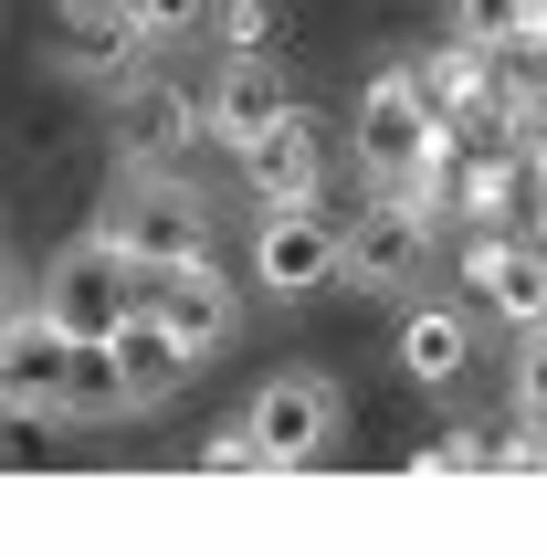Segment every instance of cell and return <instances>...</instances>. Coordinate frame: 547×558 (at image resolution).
<instances>
[{"label":"cell","instance_id":"1","mask_svg":"<svg viewBox=\"0 0 547 558\" xmlns=\"http://www.w3.org/2000/svg\"><path fill=\"white\" fill-rule=\"evenodd\" d=\"M95 232H106L148 284L211 253V211H200V190L180 180V158H117V180H106V201H95Z\"/></svg>","mask_w":547,"mask_h":558},{"label":"cell","instance_id":"2","mask_svg":"<svg viewBox=\"0 0 547 558\" xmlns=\"http://www.w3.org/2000/svg\"><path fill=\"white\" fill-rule=\"evenodd\" d=\"M453 137H463V126L422 95V63L368 74V95H358V169H368V190H400L411 169L453 158Z\"/></svg>","mask_w":547,"mask_h":558},{"label":"cell","instance_id":"3","mask_svg":"<svg viewBox=\"0 0 547 558\" xmlns=\"http://www.w3.org/2000/svg\"><path fill=\"white\" fill-rule=\"evenodd\" d=\"M243 422H253V442H264L274 474H305V464H327L337 442H348V390L295 359V369H264V379H253Z\"/></svg>","mask_w":547,"mask_h":558},{"label":"cell","instance_id":"4","mask_svg":"<svg viewBox=\"0 0 547 558\" xmlns=\"http://www.w3.org/2000/svg\"><path fill=\"white\" fill-rule=\"evenodd\" d=\"M32 295H42V316H53L63 338H95V348H106L126 316L148 306V275H137L106 232H85V243H63L53 264H42V284H32Z\"/></svg>","mask_w":547,"mask_h":558},{"label":"cell","instance_id":"5","mask_svg":"<svg viewBox=\"0 0 547 558\" xmlns=\"http://www.w3.org/2000/svg\"><path fill=\"white\" fill-rule=\"evenodd\" d=\"M337 264H348V211H327V201H264L253 211V284L274 306L327 295Z\"/></svg>","mask_w":547,"mask_h":558},{"label":"cell","instance_id":"6","mask_svg":"<svg viewBox=\"0 0 547 558\" xmlns=\"http://www.w3.org/2000/svg\"><path fill=\"white\" fill-rule=\"evenodd\" d=\"M431 253H442V211L400 201V190H368L358 211H348V264H337V284H358V295H411V284L431 275Z\"/></svg>","mask_w":547,"mask_h":558},{"label":"cell","instance_id":"7","mask_svg":"<svg viewBox=\"0 0 547 558\" xmlns=\"http://www.w3.org/2000/svg\"><path fill=\"white\" fill-rule=\"evenodd\" d=\"M148 63H158V43H148V22H137L126 0H63L53 11V74L63 85L117 95V85H137Z\"/></svg>","mask_w":547,"mask_h":558},{"label":"cell","instance_id":"8","mask_svg":"<svg viewBox=\"0 0 547 558\" xmlns=\"http://www.w3.org/2000/svg\"><path fill=\"white\" fill-rule=\"evenodd\" d=\"M463 295L506 327H537L547 316V232H516V221H495L463 243Z\"/></svg>","mask_w":547,"mask_h":558},{"label":"cell","instance_id":"9","mask_svg":"<svg viewBox=\"0 0 547 558\" xmlns=\"http://www.w3.org/2000/svg\"><path fill=\"white\" fill-rule=\"evenodd\" d=\"M148 316L180 338L190 369H200V359H221V348L243 338V295H232V275H221L211 253H200V264H180V275H158V284H148Z\"/></svg>","mask_w":547,"mask_h":558},{"label":"cell","instance_id":"10","mask_svg":"<svg viewBox=\"0 0 547 558\" xmlns=\"http://www.w3.org/2000/svg\"><path fill=\"white\" fill-rule=\"evenodd\" d=\"M284 106H295V85H284V63H274V53H221V74L200 85V137L243 158Z\"/></svg>","mask_w":547,"mask_h":558},{"label":"cell","instance_id":"11","mask_svg":"<svg viewBox=\"0 0 547 558\" xmlns=\"http://www.w3.org/2000/svg\"><path fill=\"white\" fill-rule=\"evenodd\" d=\"M243 190H253V211L264 201H327V117L316 106H284L243 148Z\"/></svg>","mask_w":547,"mask_h":558},{"label":"cell","instance_id":"12","mask_svg":"<svg viewBox=\"0 0 547 558\" xmlns=\"http://www.w3.org/2000/svg\"><path fill=\"white\" fill-rule=\"evenodd\" d=\"M106 106H117V158H190L200 148V95L169 85L158 63L137 74V85H117Z\"/></svg>","mask_w":547,"mask_h":558},{"label":"cell","instance_id":"13","mask_svg":"<svg viewBox=\"0 0 547 558\" xmlns=\"http://www.w3.org/2000/svg\"><path fill=\"white\" fill-rule=\"evenodd\" d=\"M390 359H400L411 390H463V369H474V316L463 306H411L400 338H390Z\"/></svg>","mask_w":547,"mask_h":558},{"label":"cell","instance_id":"14","mask_svg":"<svg viewBox=\"0 0 547 558\" xmlns=\"http://www.w3.org/2000/svg\"><path fill=\"white\" fill-rule=\"evenodd\" d=\"M106 348H117V379H126V422H148V411H169V401H180L190 359H180V338H169V327H158L148 306L126 316V327H117Z\"/></svg>","mask_w":547,"mask_h":558},{"label":"cell","instance_id":"15","mask_svg":"<svg viewBox=\"0 0 547 558\" xmlns=\"http://www.w3.org/2000/svg\"><path fill=\"white\" fill-rule=\"evenodd\" d=\"M422 95H431L453 126H485V117H495V43H474V32L431 43V53H422Z\"/></svg>","mask_w":547,"mask_h":558},{"label":"cell","instance_id":"16","mask_svg":"<svg viewBox=\"0 0 547 558\" xmlns=\"http://www.w3.org/2000/svg\"><path fill=\"white\" fill-rule=\"evenodd\" d=\"M453 32H474V43H526V32H547V11L537 0H453Z\"/></svg>","mask_w":547,"mask_h":558},{"label":"cell","instance_id":"17","mask_svg":"<svg viewBox=\"0 0 547 558\" xmlns=\"http://www.w3.org/2000/svg\"><path fill=\"white\" fill-rule=\"evenodd\" d=\"M506 411H537L547 422V316L516 327V359H506Z\"/></svg>","mask_w":547,"mask_h":558},{"label":"cell","instance_id":"18","mask_svg":"<svg viewBox=\"0 0 547 558\" xmlns=\"http://www.w3.org/2000/svg\"><path fill=\"white\" fill-rule=\"evenodd\" d=\"M211 43L221 53H274V0H211Z\"/></svg>","mask_w":547,"mask_h":558},{"label":"cell","instance_id":"19","mask_svg":"<svg viewBox=\"0 0 547 558\" xmlns=\"http://www.w3.org/2000/svg\"><path fill=\"white\" fill-rule=\"evenodd\" d=\"M200 474H274V464H264V442H253V422H243V411H232V422H211V433H200Z\"/></svg>","mask_w":547,"mask_h":558},{"label":"cell","instance_id":"20","mask_svg":"<svg viewBox=\"0 0 547 558\" xmlns=\"http://www.w3.org/2000/svg\"><path fill=\"white\" fill-rule=\"evenodd\" d=\"M126 11L148 22L158 53H180V43H200V32H211V0H126Z\"/></svg>","mask_w":547,"mask_h":558},{"label":"cell","instance_id":"21","mask_svg":"<svg viewBox=\"0 0 547 558\" xmlns=\"http://www.w3.org/2000/svg\"><path fill=\"white\" fill-rule=\"evenodd\" d=\"M411 474H485V433H474V422H453V433H431L422 453H411Z\"/></svg>","mask_w":547,"mask_h":558},{"label":"cell","instance_id":"22","mask_svg":"<svg viewBox=\"0 0 547 558\" xmlns=\"http://www.w3.org/2000/svg\"><path fill=\"white\" fill-rule=\"evenodd\" d=\"M526 169H537V201H526V221H537V232H547V126H537V137H526Z\"/></svg>","mask_w":547,"mask_h":558},{"label":"cell","instance_id":"23","mask_svg":"<svg viewBox=\"0 0 547 558\" xmlns=\"http://www.w3.org/2000/svg\"><path fill=\"white\" fill-rule=\"evenodd\" d=\"M32 306H42V295H32V284H11V275H0V338H11V327H22Z\"/></svg>","mask_w":547,"mask_h":558},{"label":"cell","instance_id":"24","mask_svg":"<svg viewBox=\"0 0 547 558\" xmlns=\"http://www.w3.org/2000/svg\"><path fill=\"white\" fill-rule=\"evenodd\" d=\"M11 411H22V379H11V359H0V422H11Z\"/></svg>","mask_w":547,"mask_h":558},{"label":"cell","instance_id":"25","mask_svg":"<svg viewBox=\"0 0 547 558\" xmlns=\"http://www.w3.org/2000/svg\"><path fill=\"white\" fill-rule=\"evenodd\" d=\"M537 11H547V0H537Z\"/></svg>","mask_w":547,"mask_h":558}]
</instances>
